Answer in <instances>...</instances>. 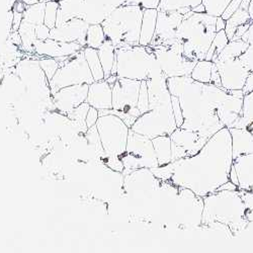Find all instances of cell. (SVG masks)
<instances>
[{
	"label": "cell",
	"instance_id": "1",
	"mask_svg": "<svg viewBox=\"0 0 253 253\" xmlns=\"http://www.w3.org/2000/svg\"><path fill=\"white\" fill-rule=\"evenodd\" d=\"M232 165V139L229 129L223 128L196 155L152 168L151 171L159 179L191 189L204 198L229 181Z\"/></svg>",
	"mask_w": 253,
	"mask_h": 253
},
{
	"label": "cell",
	"instance_id": "2",
	"mask_svg": "<svg viewBox=\"0 0 253 253\" xmlns=\"http://www.w3.org/2000/svg\"><path fill=\"white\" fill-rule=\"evenodd\" d=\"M167 87L179 99L183 116L182 129L192 130L211 138L226 126L219 118V111L229 92L211 83H202L189 76L168 77Z\"/></svg>",
	"mask_w": 253,
	"mask_h": 253
},
{
	"label": "cell",
	"instance_id": "3",
	"mask_svg": "<svg viewBox=\"0 0 253 253\" xmlns=\"http://www.w3.org/2000/svg\"><path fill=\"white\" fill-rule=\"evenodd\" d=\"M204 199L201 227L219 231L228 237H234L249 224L245 192L240 189L219 191Z\"/></svg>",
	"mask_w": 253,
	"mask_h": 253
},
{
	"label": "cell",
	"instance_id": "4",
	"mask_svg": "<svg viewBox=\"0 0 253 253\" xmlns=\"http://www.w3.org/2000/svg\"><path fill=\"white\" fill-rule=\"evenodd\" d=\"M149 94V111L141 115L131 130L153 139L168 135L177 128L174 119L171 94L167 87V77L162 74L146 80Z\"/></svg>",
	"mask_w": 253,
	"mask_h": 253
},
{
	"label": "cell",
	"instance_id": "5",
	"mask_svg": "<svg viewBox=\"0 0 253 253\" xmlns=\"http://www.w3.org/2000/svg\"><path fill=\"white\" fill-rule=\"evenodd\" d=\"M161 182L149 168H141L124 174L122 192L119 197L128 209L143 210L147 214L158 215Z\"/></svg>",
	"mask_w": 253,
	"mask_h": 253
},
{
	"label": "cell",
	"instance_id": "6",
	"mask_svg": "<svg viewBox=\"0 0 253 253\" xmlns=\"http://www.w3.org/2000/svg\"><path fill=\"white\" fill-rule=\"evenodd\" d=\"M217 16L207 12L191 10L183 15L177 31V42L181 44L183 55L191 60H205L216 35Z\"/></svg>",
	"mask_w": 253,
	"mask_h": 253
},
{
	"label": "cell",
	"instance_id": "7",
	"mask_svg": "<svg viewBox=\"0 0 253 253\" xmlns=\"http://www.w3.org/2000/svg\"><path fill=\"white\" fill-rule=\"evenodd\" d=\"M143 12L138 5H121L101 23L105 37L116 49L140 45Z\"/></svg>",
	"mask_w": 253,
	"mask_h": 253
},
{
	"label": "cell",
	"instance_id": "8",
	"mask_svg": "<svg viewBox=\"0 0 253 253\" xmlns=\"http://www.w3.org/2000/svg\"><path fill=\"white\" fill-rule=\"evenodd\" d=\"M116 65L119 78L143 81L163 74L150 46L117 48Z\"/></svg>",
	"mask_w": 253,
	"mask_h": 253
},
{
	"label": "cell",
	"instance_id": "9",
	"mask_svg": "<svg viewBox=\"0 0 253 253\" xmlns=\"http://www.w3.org/2000/svg\"><path fill=\"white\" fill-rule=\"evenodd\" d=\"M140 87L141 81L139 80L118 78L113 86V109L98 111L99 117L109 114L116 115L131 128L141 116L137 108Z\"/></svg>",
	"mask_w": 253,
	"mask_h": 253
},
{
	"label": "cell",
	"instance_id": "10",
	"mask_svg": "<svg viewBox=\"0 0 253 253\" xmlns=\"http://www.w3.org/2000/svg\"><path fill=\"white\" fill-rule=\"evenodd\" d=\"M60 67L54 77L49 81L51 93L78 84H90L94 82L89 66L84 57L83 50L69 56L65 60L59 61Z\"/></svg>",
	"mask_w": 253,
	"mask_h": 253
},
{
	"label": "cell",
	"instance_id": "11",
	"mask_svg": "<svg viewBox=\"0 0 253 253\" xmlns=\"http://www.w3.org/2000/svg\"><path fill=\"white\" fill-rule=\"evenodd\" d=\"M121 159L125 167L123 174L141 169V168L152 169L159 166L152 139L136 133L131 129L126 151L121 156Z\"/></svg>",
	"mask_w": 253,
	"mask_h": 253
},
{
	"label": "cell",
	"instance_id": "12",
	"mask_svg": "<svg viewBox=\"0 0 253 253\" xmlns=\"http://www.w3.org/2000/svg\"><path fill=\"white\" fill-rule=\"evenodd\" d=\"M105 155L121 157L126 147L130 126L116 115L100 116L96 123Z\"/></svg>",
	"mask_w": 253,
	"mask_h": 253
},
{
	"label": "cell",
	"instance_id": "13",
	"mask_svg": "<svg viewBox=\"0 0 253 253\" xmlns=\"http://www.w3.org/2000/svg\"><path fill=\"white\" fill-rule=\"evenodd\" d=\"M152 49L162 72L167 78L189 76L198 62L174 51L170 46H155Z\"/></svg>",
	"mask_w": 253,
	"mask_h": 253
},
{
	"label": "cell",
	"instance_id": "14",
	"mask_svg": "<svg viewBox=\"0 0 253 253\" xmlns=\"http://www.w3.org/2000/svg\"><path fill=\"white\" fill-rule=\"evenodd\" d=\"M214 63L219 70L222 87L225 90H238L243 88L250 72L243 65L239 57L219 55Z\"/></svg>",
	"mask_w": 253,
	"mask_h": 253
},
{
	"label": "cell",
	"instance_id": "15",
	"mask_svg": "<svg viewBox=\"0 0 253 253\" xmlns=\"http://www.w3.org/2000/svg\"><path fill=\"white\" fill-rule=\"evenodd\" d=\"M169 137L171 142V162L196 155L210 139L198 132L182 128H176Z\"/></svg>",
	"mask_w": 253,
	"mask_h": 253
},
{
	"label": "cell",
	"instance_id": "16",
	"mask_svg": "<svg viewBox=\"0 0 253 253\" xmlns=\"http://www.w3.org/2000/svg\"><path fill=\"white\" fill-rule=\"evenodd\" d=\"M182 18L183 15L177 10H158L155 33L149 46H171L174 44L177 41V31Z\"/></svg>",
	"mask_w": 253,
	"mask_h": 253
},
{
	"label": "cell",
	"instance_id": "17",
	"mask_svg": "<svg viewBox=\"0 0 253 253\" xmlns=\"http://www.w3.org/2000/svg\"><path fill=\"white\" fill-rule=\"evenodd\" d=\"M15 72L29 89L40 91L42 96H52L49 81L37 59H23L17 62Z\"/></svg>",
	"mask_w": 253,
	"mask_h": 253
},
{
	"label": "cell",
	"instance_id": "18",
	"mask_svg": "<svg viewBox=\"0 0 253 253\" xmlns=\"http://www.w3.org/2000/svg\"><path fill=\"white\" fill-rule=\"evenodd\" d=\"M88 89L89 84H78L62 88L52 94L54 107L61 114L67 116L75 108L86 101Z\"/></svg>",
	"mask_w": 253,
	"mask_h": 253
},
{
	"label": "cell",
	"instance_id": "19",
	"mask_svg": "<svg viewBox=\"0 0 253 253\" xmlns=\"http://www.w3.org/2000/svg\"><path fill=\"white\" fill-rule=\"evenodd\" d=\"M88 27L89 25L84 20L80 18H73L69 22L51 29L49 39L60 42H67V43L76 42V43L85 48Z\"/></svg>",
	"mask_w": 253,
	"mask_h": 253
},
{
	"label": "cell",
	"instance_id": "20",
	"mask_svg": "<svg viewBox=\"0 0 253 253\" xmlns=\"http://www.w3.org/2000/svg\"><path fill=\"white\" fill-rule=\"evenodd\" d=\"M84 47L76 42L67 43L52 39L46 41H37L35 43V53L41 57L55 58L58 61H62L69 56L76 54L83 50Z\"/></svg>",
	"mask_w": 253,
	"mask_h": 253
},
{
	"label": "cell",
	"instance_id": "21",
	"mask_svg": "<svg viewBox=\"0 0 253 253\" xmlns=\"http://www.w3.org/2000/svg\"><path fill=\"white\" fill-rule=\"evenodd\" d=\"M86 102L97 111L113 109V87L103 79L89 85Z\"/></svg>",
	"mask_w": 253,
	"mask_h": 253
},
{
	"label": "cell",
	"instance_id": "22",
	"mask_svg": "<svg viewBox=\"0 0 253 253\" xmlns=\"http://www.w3.org/2000/svg\"><path fill=\"white\" fill-rule=\"evenodd\" d=\"M233 167L238 177V189L253 195V153L234 159Z\"/></svg>",
	"mask_w": 253,
	"mask_h": 253
},
{
	"label": "cell",
	"instance_id": "23",
	"mask_svg": "<svg viewBox=\"0 0 253 253\" xmlns=\"http://www.w3.org/2000/svg\"><path fill=\"white\" fill-rule=\"evenodd\" d=\"M233 160L239 156L253 153V134L247 129L230 128Z\"/></svg>",
	"mask_w": 253,
	"mask_h": 253
},
{
	"label": "cell",
	"instance_id": "24",
	"mask_svg": "<svg viewBox=\"0 0 253 253\" xmlns=\"http://www.w3.org/2000/svg\"><path fill=\"white\" fill-rule=\"evenodd\" d=\"M157 8H146L143 12L142 25H141V34H140V42L141 46H149L153 39L156 20H157Z\"/></svg>",
	"mask_w": 253,
	"mask_h": 253
},
{
	"label": "cell",
	"instance_id": "25",
	"mask_svg": "<svg viewBox=\"0 0 253 253\" xmlns=\"http://www.w3.org/2000/svg\"><path fill=\"white\" fill-rule=\"evenodd\" d=\"M98 57L104 73V79L112 75V71L116 63V47L110 40H105L104 43L97 49Z\"/></svg>",
	"mask_w": 253,
	"mask_h": 253
},
{
	"label": "cell",
	"instance_id": "26",
	"mask_svg": "<svg viewBox=\"0 0 253 253\" xmlns=\"http://www.w3.org/2000/svg\"><path fill=\"white\" fill-rule=\"evenodd\" d=\"M232 128L247 129L253 134V91L244 94L242 117L236 121Z\"/></svg>",
	"mask_w": 253,
	"mask_h": 253
},
{
	"label": "cell",
	"instance_id": "27",
	"mask_svg": "<svg viewBox=\"0 0 253 253\" xmlns=\"http://www.w3.org/2000/svg\"><path fill=\"white\" fill-rule=\"evenodd\" d=\"M159 166H164L171 162V142L168 135L158 136L152 139Z\"/></svg>",
	"mask_w": 253,
	"mask_h": 253
},
{
	"label": "cell",
	"instance_id": "28",
	"mask_svg": "<svg viewBox=\"0 0 253 253\" xmlns=\"http://www.w3.org/2000/svg\"><path fill=\"white\" fill-rule=\"evenodd\" d=\"M17 32L22 38V49L29 53L35 52V43L38 41L36 36V26L23 19Z\"/></svg>",
	"mask_w": 253,
	"mask_h": 253
},
{
	"label": "cell",
	"instance_id": "29",
	"mask_svg": "<svg viewBox=\"0 0 253 253\" xmlns=\"http://www.w3.org/2000/svg\"><path fill=\"white\" fill-rule=\"evenodd\" d=\"M251 22L249 13L247 10L243 8H238L235 13L232 14L227 20H226V28H225V33L229 39V41L232 40L233 38L237 28L241 25H244L246 23Z\"/></svg>",
	"mask_w": 253,
	"mask_h": 253
},
{
	"label": "cell",
	"instance_id": "30",
	"mask_svg": "<svg viewBox=\"0 0 253 253\" xmlns=\"http://www.w3.org/2000/svg\"><path fill=\"white\" fill-rule=\"evenodd\" d=\"M83 53H84V57L86 59V62L89 66V69L91 71L94 81L103 80L104 73H103V69L101 66L99 57H98L97 50L90 47H85L83 49Z\"/></svg>",
	"mask_w": 253,
	"mask_h": 253
},
{
	"label": "cell",
	"instance_id": "31",
	"mask_svg": "<svg viewBox=\"0 0 253 253\" xmlns=\"http://www.w3.org/2000/svg\"><path fill=\"white\" fill-rule=\"evenodd\" d=\"M213 64H214L213 61H207V60L198 61L196 66L194 67L191 73V77L194 80L202 83H210L211 75H212Z\"/></svg>",
	"mask_w": 253,
	"mask_h": 253
},
{
	"label": "cell",
	"instance_id": "32",
	"mask_svg": "<svg viewBox=\"0 0 253 253\" xmlns=\"http://www.w3.org/2000/svg\"><path fill=\"white\" fill-rule=\"evenodd\" d=\"M45 6H46L45 2L27 5V8L24 12V20L35 26L44 24Z\"/></svg>",
	"mask_w": 253,
	"mask_h": 253
},
{
	"label": "cell",
	"instance_id": "33",
	"mask_svg": "<svg viewBox=\"0 0 253 253\" xmlns=\"http://www.w3.org/2000/svg\"><path fill=\"white\" fill-rule=\"evenodd\" d=\"M228 43H229V39L225 33V30L217 32L212 44H211V47L206 55L205 60L214 62Z\"/></svg>",
	"mask_w": 253,
	"mask_h": 253
},
{
	"label": "cell",
	"instance_id": "34",
	"mask_svg": "<svg viewBox=\"0 0 253 253\" xmlns=\"http://www.w3.org/2000/svg\"><path fill=\"white\" fill-rule=\"evenodd\" d=\"M241 40L246 42V43H248V48L239 57V59L243 63V65L247 68V70L249 72H251V71H253V20L250 24L249 29L243 35Z\"/></svg>",
	"mask_w": 253,
	"mask_h": 253
},
{
	"label": "cell",
	"instance_id": "35",
	"mask_svg": "<svg viewBox=\"0 0 253 253\" xmlns=\"http://www.w3.org/2000/svg\"><path fill=\"white\" fill-rule=\"evenodd\" d=\"M107 40L101 25H89L86 35V47L98 49Z\"/></svg>",
	"mask_w": 253,
	"mask_h": 253
},
{
	"label": "cell",
	"instance_id": "36",
	"mask_svg": "<svg viewBox=\"0 0 253 253\" xmlns=\"http://www.w3.org/2000/svg\"><path fill=\"white\" fill-rule=\"evenodd\" d=\"M202 2L203 0H160L157 9L162 11L178 10L182 7H188L193 9Z\"/></svg>",
	"mask_w": 253,
	"mask_h": 253
},
{
	"label": "cell",
	"instance_id": "37",
	"mask_svg": "<svg viewBox=\"0 0 253 253\" xmlns=\"http://www.w3.org/2000/svg\"><path fill=\"white\" fill-rule=\"evenodd\" d=\"M231 2V0H203V4L206 8V12L214 15L221 16L227 5Z\"/></svg>",
	"mask_w": 253,
	"mask_h": 253
},
{
	"label": "cell",
	"instance_id": "38",
	"mask_svg": "<svg viewBox=\"0 0 253 253\" xmlns=\"http://www.w3.org/2000/svg\"><path fill=\"white\" fill-rule=\"evenodd\" d=\"M39 62L42 70L44 71L48 81H50L58 71L60 67V62L57 59L50 57H42L39 59Z\"/></svg>",
	"mask_w": 253,
	"mask_h": 253
},
{
	"label": "cell",
	"instance_id": "39",
	"mask_svg": "<svg viewBox=\"0 0 253 253\" xmlns=\"http://www.w3.org/2000/svg\"><path fill=\"white\" fill-rule=\"evenodd\" d=\"M58 7H59V1H57V0H50V1L46 2L44 24L49 29H53L56 27Z\"/></svg>",
	"mask_w": 253,
	"mask_h": 253
},
{
	"label": "cell",
	"instance_id": "40",
	"mask_svg": "<svg viewBox=\"0 0 253 253\" xmlns=\"http://www.w3.org/2000/svg\"><path fill=\"white\" fill-rule=\"evenodd\" d=\"M137 108L141 115L149 111V94H148V87H147L146 80L141 81V87L139 92Z\"/></svg>",
	"mask_w": 253,
	"mask_h": 253
},
{
	"label": "cell",
	"instance_id": "41",
	"mask_svg": "<svg viewBox=\"0 0 253 253\" xmlns=\"http://www.w3.org/2000/svg\"><path fill=\"white\" fill-rule=\"evenodd\" d=\"M102 162L107 165L108 167H110L112 170L114 171H117V172H121L123 173L124 172V164L122 162V159L121 157H118V156H108L105 155V157L102 159Z\"/></svg>",
	"mask_w": 253,
	"mask_h": 253
},
{
	"label": "cell",
	"instance_id": "42",
	"mask_svg": "<svg viewBox=\"0 0 253 253\" xmlns=\"http://www.w3.org/2000/svg\"><path fill=\"white\" fill-rule=\"evenodd\" d=\"M160 0H126L124 5H138L142 8H157Z\"/></svg>",
	"mask_w": 253,
	"mask_h": 253
},
{
	"label": "cell",
	"instance_id": "43",
	"mask_svg": "<svg viewBox=\"0 0 253 253\" xmlns=\"http://www.w3.org/2000/svg\"><path fill=\"white\" fill-rule=\"evenodd\" d=\"M171 104H172V111L174 115V119L176 122L177 128H180L183 124V116H182V111L180 108V103L179 99L175 95H171Z\"/></svg>",
	"mask_w": 253,
	"mask_h": 253
},
{
	"label": "cell",
	"instance_id": "44",
	"mask_svg": "<svg viewBox=\"0 0 253 253\" xmlns=\"http://www.w3.org/2000/svg\"><path fill=\"white\" fill-rule=\"evenodd\" d=\"M242 0H231V2L227 5L226 9L224 10V12L222 13L221 17L225 20H227L232 14L235 13L237 11V9L240 7Z\"/></svg>",
	"mask_w": 253,
	"mask_h": 253
},
{
	"label": "cell",
	"instance_id": "45",
	"mask_svg": "<svg viewBox=\"0 0 253 253\" xmlns=\"http://www.w3.org/2000/svg\"><path fill=\"white\" fill-rule=\"evenodd\" d=\"M50 31L51 29H49L45 24H41L36 26V36L38 41H46L49 39L50 37Z\"/></svg>",
	"mask_w": 253,
	"mask_h": 253
},
{
	"label": "cell",
	"instance_id": "46",
	"mask_svg": "<svg viewBox=\"0 0 253 253\" xmlns=\"http://www.w3.org/2000/svg\"><path fill=\"white\" fill-rule=\"evenodd\" d=\"M99 118V113L96 109L90 107L88 113H87V116H86V119H85V123H86V126L87 128H91V126H95L96 123H97V120Z\"/></svg>",
	"mask_w": 253,
	"mask_h": 253
},
{
	"label": "cell",
	"instance_id": "47",
	"mask_svg": "<svg viewBox=\"0 0 253 253\" xmlns=\"http://www.w3.org/2000/svg\"><path fill=\"white\" fill-rule=\"evenodd\" d=\"M96 1L105 5L108 8H110L112 11H114L117 7H119L121 5H124L126 0H96Z\"/></svg>",
	"mask_w": 253,
	"mask_h": 253
},
{
	"label": "cell",
	"instance_id": "48",
	"mask_svg": "<svg viewBox=\"0 0 253 253\" xmlns=\"http://www.w3.org/2000/svg\"><path fill=\"white\" fill-rule=\"evenodd\" d=\"M211 84H214V85L218 87H222V81H221V76L219 73V70L217 66L215 65V63L213 64L212 67V75H211Z\"/></svg>",
	"mask_w": 253,
	"mask_h": 253
},
{
	"label": "cell",
	"instance_id": "49",
	"mask_svg": "<svg viewBox=\"0 0 253 253\" xmlns=\"http://www.w3.org/2000/svg\"><path fill=\"white\" fill-rule=\"evenodd\" d=\"M13 11V19H12V32H17L19 29L20 24H22L24 19V13L17 12L15 10Z\"/></svg>",
	"mask_w": 253,
	"mask_h": 253
},
{
	"label": "cell",
	"instance_id": "50",
	"mask_svg": "<svg viewBox=\"0 0 253 253\" xmlns=\"http://www.w3.org/2000/svg\"><path fill=\"white\" fill-rule=\"evenodd\" d=\"M251 22H252V20H251ZM251 22H249V23H246V24H244V25L239 26V27L237 28V30H236V32H235V34H234V36H233V38H232V40H231V41L241 40V38L243 37V35H244V34L247 32V30L249 29Z\"/></svg>",
	"mask_w": 253,
	"mask_h": 253
},
{
	"label": "cell",
	"instance_id": "51",
	"mask_svg": "<svg viewBox=\"0 0 253 253\" xmlns=\"http://www.w3.org/2000/svg\"><path fill=\"white\" fill-rule=\"evenodd\" d=\"M251 91H253V71H251L248 74V76L246 78V81H245V84H244V86L242 88V92L244 94L249 93Z\"/></svg>",
	"mask_w": 253,
	"mask_h": 253
},
{
	"label": "cell",
	"instance_id": "52",
	"mask_svg": "<svg viewBox=\"0 0 253 253\" xmlns=\"http://www.w3.org/2000/svg\"><path fill=\"white\" fill-rule=\"evenodd\" d=\"M8 40L11 42V43L17 47H22V38L19 36L18 32H11L8 36Z\"/></svg>",
	"mask_w": 253,
	"mask_h": 253
},
{
	"label": "cell",
	"instance_id": "53",
	"mask_svg": "<svg viewBox=\"0 0 253 253\" xmlns=\"http://www.w3.org/2000/svg\"><path fill=\"white\" fill-rule=\"evenodd\" d=\"M27 8V4L24 2V0H16L12 6V10H15L17 12L24 13Z\"/></svg>",
	"mask_w": 253,
	"mask_h": 253
},
{
	"label": "cell",
	"instance_id": "54",
	"mask_svg": "<svg viewBox=\"0 0 253 253\" xmlns=\"http://www.w3.org/2000/svg\"><path fill=\"white\" fill-rule=\"evenodd\" d=\"M227 189H230V191H233V189H238V187H237L233 182H231V181L229 180V181H227L226 183H224L222 186H220V187L217 189V192H219V191H227Z\"/></svg>",
	"mask_w": 253,
	"mask_h": 253
},
{
	"label": "cell",
	"instance_id": "55",
	"mask_svg": "<svg viewBox=\"0 0 253 253\" xmlns=\"http://www.w3.org/2000/svg\"><path fill=\"white\" fill-rule=\"evenodd\" d=\"M229 180L231 182H233L237 187H238V177H237V173L235 171V168L232 165V168L230 170V174H229Z\"/></svg>",
	"mask_w": 253,
	"mask_h": 253
},
{
	"label": "cell",
	"instance_id": "56",
	"mask_svg": "<svg viewBox=\"0 0 253 253\" xmlns=\"http://www.w3.org/2000/svg\"><path fill=\"white\" fill-rule=\"evenodd\" d=\"M225 28H226V20L223 19L221 16H218L216 20V32L223 31L225 30Z\"/></svg>",
	"mask_w": 253,
	"mask_h": 253
},
{
	"label": "cell",
	"instance_id": "57",
	"mask_svg": "<svg viewBox=\"0 0 253 253\" xmlns=\"http://www.w3.org/2000/svg\"><path fill=\"white\" fill-rule=\"evenodd\" d=\"M118 78H119V77H118L116 74H112L110 77H108V78L105 79V80H107V81H108V83H109L110 85L113 87V86H114V84L117 82Z\"/></svg>",
	"mask_w": 253,
	"mask_h": 253
},
{
	"label": "cell",
	"instance_id": "58",
	"mask_svg": "<svg viewBox=\"0 0 253 253\" xmlns=\"http://www.w3.org/2000/svg\"><path fill=\"white\" fill-rule=\"evenodd\" d=\"M50 1V0H24V2L27 4V5H32V4H35V3H40V2H48Z\"/></svg>",
	"mask_w": 253,
	"mask_h": 253
},
{
	"label": "cell",
	"instance_id": "59",
	"mask_svg": "<svg viewBox=\"0 0 253 253\" xmlns=\"http://www.w3.org/2000/svg\"><path fill=\"white\" fill-rule=\"evenodd\" d=\"M192 10H193L194 12H198V13L206 12V8H205V6H204V4H203V3H201V4L197 5V6H196V7H194Z\"/></svg>",
	"mask_w": 253,
	"mask_h": 253
},
{
	"label": "cell",
	"instance_id": "60",
	"mask_svg": "<svg viewBox=\"0 0 253 253\" xmlns=\"http://www.w3.org/2000/svg\"><path fill=\"white\" fill-rule=\"evenodd\" d=\"M250 1H251V0H242L241 4H240V8H243V9H245V10H248V6H249Z\"/></svg>",
	"mask_w": 253,
	"mask_h": 253
},
{
	"label": "cell",
	"instance_id": "61",
	"mask_svg": "<svg viewBox=\"0 0 253 253\" xmlns=\"http://www.w3.org/2000/svg\"><path fill=\"white\" fill-rule=\"evenodd\" d=\"M248 13H249V16H250V19L253 20V0H251L250 3H249V6H248Z\"/></svg>",
	"mask_w": 253,
	"mask_h": 253
},
{
	"label": "cell",
	"instance_id": "62",
	"mask_svg": "<svg viewBox=\"0 0 253 253\" xmlns=\"http://www.w3.org/2000/svg\"><path fill=\"white\" fill-rule=\"evenodd\" d=\"M16 1V0H7V7H8V10H11L12 8V6H13V4H14V2Z\"/></svg>",
	"mask_w": 253,
	"mask_h": 253
},
{
	"label": "cell",
	"instance_id": "63",
	"mask_svg": "<svg viewBox=\"0 0 253 253\" xmlns=\"http://www.w3.org/2000/svg\"><path fill=\"white\" fill-rule=\"evenodd\" d=\"M57 1H61V0H57Z\"/></svg>",
	"mask_w": 253,
	"mask_h": 253
}]
</instances>
